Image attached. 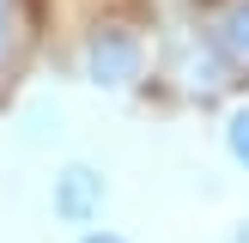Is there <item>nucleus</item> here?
<instances>
[{
  "instance_id": "obj_1",
  "label": "nucleus",
  "mask_w": 249,
  "mask_h": 243,
  "mask_svg": "<svg viewBox=\"0 0 249 243\" xmlns=\"http://www.w3.org/2000/svg\"><path fill=\"white\" fill-rule=\"evenodd\" d=\"M152 36H146V24L134 18V12H97L91 24L79 31V43H73V67H79L85 85H97V91L122 97V91H140L146 79H152Z\"/></svg>"
},
{
  "instance_id": "obj_2",
  "label": "nucleus",
  "mask_w": 249,
  "mask_h": 243,
  "mask_svg": "<svg viewBox=\"0 0 249 243\" xmlns=\"http://www.w3.org/2000/svg\"><path fill=\"white\" fill-rule=\"evenodd\" d=\"M164 79L177 85L189 104H219V97H231L243 85V67L219 49V36L207 31V24H182V31L164 36Z\"/></svg>"
},
{
  "instance_id": "obj_3",
  "label": "nucleus",
  "mask_w": 249,
  "mask_h": 243,
  "mask_svg": "<svg viewBox=\"0 0 249 243\" xmlns=\"http://www.w3.org/2000/svg\"><path fill=\"white\" fill-rule=\"evenodd\" d=\"M104 207H109V176H104L97 164L73 158V164L55 170V182H49V213H55V225L91 231L97 219H104Z\"/></svg>"
},
{
  "instance_id": "obj_4",
  "label": "nucleus",
  "mask_w": 249,
  "mask_h": 243,
  "mask_svg": "<svg viewBox=\"0 0 249 243\" xmlns=\"http://www.w3.org/2000/svg\"><path fill=\"white\" fill-rule=\"evenodd\" d=\"M31 36H36V12H31V0H0V85H6L12 67L24 61Z\"/></svg>"
},
{
  "instance_id": "obj_5",
  "label": "nucleus",
  "mask_w": 249,
  "mask_h": 243,
  "mask_svg": "<svg viewBox=\"0 0 249 243\" xmlns=\"http://www.w3.org/2000/svg\"><path fill=\"white\" fill-rule=\"evenodd\" d=\"M207 31H213L219 49L249 73V0H219V6L207 12Z\"/></svg>"
},
{
  "instance_id": "obj_6",
  "label": "nucleus",
  "mask_w": 249,
  "mask_h": 243,
  "mask_svg": "<svg viewBox=\"0 0 249 243\" xmlns=\"http://www.w3.org/2000/svg\"><path fill=\"white\" fill-rule=\"evenodd\" d=\"M219 140H225V158H231V164L249 170V97L225 109V128H219Z\"/></svg>"
},
{
  "instance_id": "obj_7",
  "label": "nucleus",
  "mask_w": 249,
  "mask_h": 243,
  "mask_svg": "<svg viewBox=\"0 0 249 243\" xmlns=\"http://www.w3.org/2000/svg\"><path fill=\"white\" fill-rule=\"evenodd\" d=\"M73 243H128V237H122V231H104V225H91V231H79Z\"/></svg>"
},
{
  "instance_id": "obj_8",
  "label": "nucleus",
  "mask_w": 249,
  "mask_h": 243,
  "mask_svg": "<svg viewBox=\"0 0 249 243\" xmlns=\"http://www.w3.org/2000/svg\"><path fill=\"white\" fill-rule=\"evenodd\" d=\"M231 243H249V225H237V231H231Z\"/></svg>"
}]
</instances>
